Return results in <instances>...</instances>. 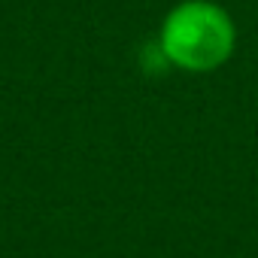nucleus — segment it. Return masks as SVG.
Instances as JSON below:
<instances>
[{
    "mask_svg": "<svg viewBox=\"0 0 258 258\" xmlns=\"http://www.w3.org/2000/svg\"><path fill=\"white\" fill-rule=\"evenodd\" d=\"M237 46V28L225 7L213 0H182L176 4L158 34L161 58L185 73H210L222 67Z\"/></svg>",
    "mask_w": 258,
    "mask_h": 258,
    "instance_id": "f257e3e1",
    "label": "nucleus"
}]
</instances>
